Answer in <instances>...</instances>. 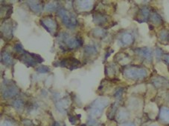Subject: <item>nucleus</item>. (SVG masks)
Returning a JSON list of instances; mask_svg holds the SVG:
<instances>
[{"instance_id": "1", "label": "nucleus", "mask_w": 169, "mask_h": 126, "mask_svg": "<svg viewBox=\"0 0 169 126\" xmlns=\"http://www.w3.org/2000/svg\"><path fill=\"white\" fill-rule=\"evenodd\" d=\"M109 105V99L106 97H100L95 99L90 107V114L92 117H99L103 110Z\"/></svg>"}, {"instance_id": "2", "label": "nucleus", "mask_w": 169, "mask_h": 126, "mask_svg": "<svg viewBox=\"0 0 169 126\" xmlns=\"http://www.w3.org/2000/svg\"><path fill=\"white\" fill-rule=\"evenodd\" d=\"M124 75L127 78L133 79V80H139L143 79L147 77L148 72L146 69L140 67H130L124 70Z\"/></svg>"}, {"instance_id": "3", "label": "nucleus", "mask_w": 169, "mask_h": 126, "mask_svg": "<svg viewBox=\"0 0 169 126\" xmlns=\"http://www.w3.org/2000/svg\"><path fill=\"white\" fill-rule=\"evenodd\" d=\"M57 15L60 17L61 20L66 26L69 27H74L77 25V20L75 16L67 10L61 8L57 11Z\"/></svg>"}, {"instance_id": "4", "label": "nucleus", "mask_w": 169, "mask_h": 126, "mask_svg": "<svg viewBox=\"0 0 169 126\" xmlns=\"http://www.w3.org/2000/svg\"><path fill=\"white\" fill-rule=\"evenodd\" d=\"M20 59L22 63H23L29 67L34 66V65H36V63H40L43 62V59L40 56L28 52L22 53L20 55Z\"/></svg>"}, {"instance_id": "5", "label": "nucleus", "mask_w": 169, "mask_h": 126, "mask_svg": "<svg viewBox=\"0 0 169 126\" xmlns=\"http://www.w3.org/2000/svg\"><path fill=\"white\" fill-rule=\"evenodd\" d=\"M41 25L52 35H55L57 31V23L56 20L51 16H46L40 20Z\"/></svg>"}, {"instance_id": "6", "label": "nucleus", "mask_w": 169, "mask_h": 126, "mask_svg": "<svg viewBox=\"0 0 169 126\" xmlns=\"http://www.w3.org/2000/svg\"><path fill=\"white\" fill-rule=\"evenodd\" d=\"M63 41L69 49H74V48H79L82 45L81 39H78L76 37H69L68 36H63Z\"/></svg>"}, {"instance_id": "7", "label": "nucleus", "mask_w": 169, "mask_h": 126, "mask_svg": "<svg viewBox=\"0 0 169 126\" xmlns=\"http://www.w3.org/2000/svg\"><path fill=\"white\" fill-rule=\"evenodd\" d=\"M80 65H81L80 61H78L75 58L73 57L64 59L63 60H62L60 63V66L65 67V68L69 69V70H73L75 68H77L79 67Z\"/></svg>"}, {"instance_id": "8", "label": "nucleus", "mask_w": 169, "mask_h": 126, "mask_svg": "<svg viewBox=\"0 0 169 126\" xmlns=\"http://www.w3.org/2000/svg\"><path fill=\"white\" fill-rule=\"evenodd\" d=\"M135 51L136 53H138L139 56L144 57L145 59L148 60V61H151L152 59V50L150 48L144 47V48H137V49L135 50Z\"/></svg>"}, {"instance_id": "9", "label": "nucleus", "mask_w": 169, "mask_h": 126, "mask_svg": "<svg viewBox=\"0 0 169 126\" xmlns=\"http://www.w3.org/2000/svg\"><path fill=\"white\" fill-rule=\"evenodd\" d=\"M18 92L19 89L17 88V86L10 85H8L5 88L3 95H4L5 98H11L18 94Z\"/></svg>"}, {"instance_id": "10", "label": "nucleus", "mask_w": 169, "mask_h": 126, "mask_svg": "<svg viewBox=\"0 0 169 126\" xmlns=\"http://www.w3.org/2000/svg\"><path fill=\"white\" fill-rule=\"evenodd\" d=\"M2 25L1 31L2 34L5 36V37L8 38V39H10L12 37V34H13V27L11 26V24L10 22H4Z\"/></svg>"}, {"instance_id": "11", "label": "nucleus", "mask_w": 169, "mask_h": 126, "mask_svg": "<svg viewBox=\"0 0 169 126\" xmlns=\"http://www.w3.org/2000/svg\"><path fill=\"white\" fill-rule=\"evenodd\" d=\"M93 21L95 24L103 25L108 22V17L102 13H95L93 14Z\"/></svg>"}, {"instance_id": "12", "label": "nucleus", "mask_w": 169, "mask_h": 126, "mask_svg": "<svg viewBox=\"0 0 169 126\" xmlns=\"http://www.w3.org/2000/svg\"><path fill=\"white\" fill-rule=\"evenodd\" d=\"M153 83L156 88H168L169 82L165 78L162 77H155L153 79Z\"/></svg>"}, {"instance_id": "13", "label": "nucleus", "mask_w": 169, "mask_h": 126, "mask_svg": "<svg viewBox=\"0 0 169 126\" xmlns=\"http://www.w3.org/2000/svg\"><path fill=\"white\" fill-rule=\"evenodd\" d=\"M78 7L82 11H87L91 9L92 6V1L90 0H82V1H77Z\"/></svg>"}, {"instance_id": "14", "label": "nucleus", "mask_w": 169, "mask_h": 126, "mask_svg": "<svg viewBox=\"0 0 169 126\" xmlns=\"http://www.w3.org/2000/svg\"><path fill=\"white\" fill-rule=\"evenodd\" d=\"M28 5H29V8H31V10L34 13H38L40 12H41L42 10V6L40 2L39 1H29L27 2Z\"/></svg>"}, {"instance_id": "15", "label": "nucleus", "mask_w": 169, "mask_h": 126, "mask_svg": "<svg viewBox=\"0 0 169 126\" xmlns=\"http://www.w3.org/2000/svg\"><path fill=\"white\" fill-rule=\"evenodd\" d=\"M159 118L164 122L169 123V108L167 107H163L160 109Z\"/></svg>"}, {"instance_id": "16", "label": "nucleus", "mask_w": 169, "mask_h": 126, "mask_svg": "<svg viewBox=\"0 0 169 126\" xmlns=\"http://www.w3.org/2000/svg\"><path fill=\"white\" fill-rule=\"evenodd\" d=\"M150 15V10L148 7H143L140 11V14H139V18L141 19L140 22L147 21Z\"/></svg>"}, {"instance_id": "17", "label": "nucleus", "mask_w": 169, "mask_h": 126, "mask_svg": "<svg viewBox=\"0 0 169 126\" xmlns=\"http://www.w3.org/2000/svg\"><path fill=\"white\" fill-rule=\"evenodd\" d=\"M121 41H122L123 44L126 45H131L133 42V35L130 34V33H125V34H123L122 37H121Z\"/></svg>"}, {"instance_id": "18", "label": "nucleus", "mask_w": 169, "mask_h": 126, "mask_svg": "<svg viewBox=\"0 0 169 126\" xmlns=\"http://www.w3.org/2000/svg\"><path fill=\"white\" fill-rule=\"evenodd\" d=\"M159 35L160 42H163V44L169 43V31L166 30H163L162 31H160Z\"/></svg>"}, {"instance_id": "19", "label": "nucleus", "mask_w": 169, "mask_h": 126, "mask_svg": "<svg viewBox=\"0 0 169 126\" xmlns=\"http://www.w3.org/2000/svg\"><path fill=\"white\" fill-rule=\"evenodd\" d=\"M2 62L6 65H10L13 64V59L9 53L4 52L2 53Z\"/></svg>"}, {"instance_id": "20", "label": "nucleus", "mask_w": 169, "mask_h": 126, "mask_svg": "<svg viewBox=\"0 0 169 126\" xmlns=\"http://www.w3.org/2000/svg\"><path fill=\"white\" fill-rule=\"evenodd\" d=\"M92 34L95 37L103 38L106 36V31L102 28H95L92 31Z\"/></svg>"}, {"instance_id": "21", "label": "nucleus", "mask_w": 169, "mask_h": 126, "mask_svg": "<svg viewBox=\"0 0 169 126\" xmlns=\"http://www.w3.org/2000/svg\"><path fill=\"white\" fill-rule=\"evenodd\" d=\"M57 4L56 2H51L48 4H47L46 7H45V9L47 11H54L57 9Z\"/></svg>"}, {"instance_id": "22", "label": "nucleus", "mask_w": 169, "mask_h": 126, "mask_svg": "<svg viewBox=\"0 0 169 126\" xmlns=\"http://www.w3.org/2000/svg\"><path fill=\"white\" fill-rule=\"evenodd\" d=\"M84 51L87 55H89V56L95 54V53H97L98 52L96 48H95V46H86V47L85 48Z\"/></svg>"}, {"instance_id": "23", "label": "nucleus", "mask_w": 169, "mask_h": 126, "mask_svg": "<svg viewBox=\"0 0 169 126\" xmlns=\"http://www.w3.org/2000/svg\"><path fill=\"white\" fill-rule=\"evenodd\" d=\"M67 105H68V103H67V100H64V101H60V102H59L58 103H57V108H58L59 110H60V111H64V110H65V108H67Z\"/></svg>"}, {"instance_id": "24", "label": "nucleus", "mask_w": 169, "mask_h": 126, "mask_svg": "<svg viewBox=\"0 0 169 126\" xmlns=\"http://www.w3.org/2000/svg\"><path fill=\"white\" fill-rule=\"evenodd\" d=\"M36 70V71L39 72V73L40 74L48 73V72L50 71V68H48V66H46V65H40V66L38 67Z\"/></svg>"}, {"instance_id": "25", "label": "nucleus", "mask_w": 169, "mask_h": 126, "mask_svg": "<svg viewBox=\"0 0 169 126\" xmlns=\"http://www.w3.org/2000/svg\"><path fill=\"white\" fill-rule=\"evenodd\" d=\"M151 20L154 22V24H159L160 22H162V18L160 17L159 14H157L156 13H154V14L151 16Z\"/></svg>"}, {"instance_id": "26", "label": "nucleus", "mask_w": 169, "mask_h": 126, "mask_svg": "<svg viewBox=\"0 0 169 126\" xmlns=\"http://www.w3.org/2000/svg\"><path fill=\"white\" fill-rule=\"evenodd\" d=\"M22 105H23V103H22V100L20 99L16 100L14 103H13V106H14L16 108H17V109H20V108H22Z\"/></svg>"}, {"instance_id": "27", "label": "nucleus", "mask_w": 169, "mask_h": 126, "mask_svg": "<svg viewBox=\"0 0 169 126\" xmlns=\"http://www.w3.org/2000/svg\"><path fill=\"white\" fill-rule=\"evenodd\" d=\"M128 117V113L125 111H120L118 113V118L120 120H123V119H126Z\"/></svg>"}, {"instance_id": "28", "label": "nucleus", "mask_w": 169, "mask_h": 126, "mask_svg": "<svg viewBox=\"0 0 169 126\" xmlns=\"http://www.w3.org/2000/svg\"><path fill=\"white\" fill-rule=\"evenodd\" d=\"M69 122H70L72 125H75V124L77 123V118H76V117H72V116H70L69 118Z\"/></svg>"}, {"instance_id": "29", "label": "nucleus", "mask_w": 169, "mask_h": 126, "mask_svg": "<svg viewBox=\"0 0 169 126\" xmlns=\"http://www.w3.org/2000/svg\"><path fill=\"white\" fill-rule=\"evenodd\" d=\"M1 126H13V125L11 122H9V121H5V122L2 124Z\"/></svg>"}, {"instance_id": "30", "label": "nucleus", "mask_w": 169, "mask_h": 126, "mask_svg": "<svg viewBox=\"0 0 169 126\" xmlns=\"http://www.w3.org/2000/svg\"><path fill=\"white\" fill-rule=\"evenodd\" d=\"M122 93H123V90L122 89L118 90L117 92L116 93V96H118H118H121V94H122Z\"/></svg>"}, {"instance_id": "31", "label": "nucleus", "mask_w": 169, "mask_h": 126, "mask_svg": "<svg viewBox=\"0 0 169 126\" xmlns=\"http://www.w3.org/2000/svg\"><path fill=\"white\" fill-rule=\"evenodd\" d=\"M164 59L166 62V63L168 64L169 66V54H165L164 55Z\"/></svg>"}, {"instance_id": "32", "label": "nucleus", "mask_w": 169, "mask_h": 126, "mask_svg": "<svg viewBox=\"0 0 169 126\" xmlns=\"http://www.w3.org/2000/svg\"><path fill=\"white\" fill-rule=\"evenodd\" d=\"M156 56H157V57L159 58V57H161V55H162V51H161V50H159V49H157L156 51Z\"/></svg>"}, {"instance_id": "33", "label": "nucleus", "mask_w": 169, "mask_h": 126, "mask_svg": "<svg viewBox=\"0 0 169 126\" xmlns=\"http://www.w3.org/2000/svg\"><path fill=\"white\" fill-rule=\"evenodd\" d=\"M52 126H62L59 122H55V123L52 125Z\"/></svg>"}, {"instance_id": "34", "label": "nucleus", "mask_w": 169, "mask_h": 126, "mask_svg": "<svg viewBox=\"0 0 169 126\" xmlns=\"http://www.w3.org/2000/svg\"><path fill=\"white\" fill-rule=\"evenodd\" d=\"M125 126H135V125L133 123H130V124H128V125H126Z\"/></svg>"}, {"instance_id": "35", "label": "nucleus", "mask_w": 169, "mask_h": 126, "mask_svg": "<svg viewBox=\"0 0 169 126\" xmlns=\"http://www.w3.org/2000/svg\"><path fill=\"white\" fill-rule=\"evenodd\" d=\"M151 126H156V125H151Z\"/></svg>"}]
</instances>
